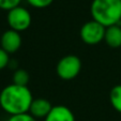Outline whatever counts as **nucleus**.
<instances>
[{
    "label": "nucleus",
    "instance_id": "7ed1b4c3",
    "mask_svg": "<svg viewBox=\"0 0 121 121\" xmlns=\"http://www.w3.org/2000/svg\"><path fill=\"white\" fill-rule=\"evenodd\" d=\"M82 71V61L75 55H68L58 61L56 73L63 80H72L78 76Z\"/></svg>",
    "mask_w": 121,
    "mask_h": 121
},
{
    "label": "nucleus",
    "instance_id": "f03ea898",
    "mask_svg": "<svg viewBox=\"0 0 121 121\" xmlns=\"http://www.w3.org/2000/svg\"><path fill=\"white\" fill-rule=\"evenodd\" d=\"M90 13L93 21L106 28L119 25L121 21V0H93Z\"/></svg>",
    "mask_w": 121,
    "mask_h": 121
},
{
    "label": "nucleus",
    "instance_id": "9b49d317",
    "mask_svg": "<svg viewBox=\"0 0 121 121\" xmlns=\"http://www.w3.org/2000/svg\"><path fill=\"white\" fill-rule=\"evenodd\" d=\"M29 79L30 77L28 72L23 70V69L16 70L13 74V84L18 85V86H27Z\"/></svg>",
    "mask_w": 121,
    "mask_h": 121
},
{
    "label": "nucleus",
    "instance_id": "9d476101",
    "mask_svg": "<svg viewBox=\"0 0 121 121\" xmlns=\"http://www.w3.org/2000/svg\"><path fill=\"white\" fill-rule=\"evenodd\" d=\"M109 101L115 110L121 114V85H116L109 93Z\"/></svg>",
    "mask_w": 121,
    "mask_h": 121
},
{
    "label": "nucleus",
    "instance_id": "0eeeda50",
    "mask_svg": "<svg viewBox=\"0 0 121 121\" xmlns=\"http://www.w3.org/2000/svg\"><path fill=\"white\" fill-rule=\"evenodd\" d=\"M53 107L54 106L52 105V103L48 100H46V99H43V98L33 99L29 108V114L31 116H33L35 119L37 118L45 119Z\"/></svg>",
    "mask_w": 121,
    "mask_h": 121
},
{
    "label": "nucleus",
    "instance_id": "39448f33",
    "mask_svg": "<svg viewBox=\"0 0 121 121\" xmlns=\"http://www.w3.org/2000/svg\"><path fill=\"white\" fill-rule=\"evenodd\" d=\"M7 22L10 26V29L17 32L25 31L31 25V14L27 9L18 5L8 12Z\"/></svg>",
    "mask_w": 121,
    "mask_h": 121
},
{
    "label": "nucleus",
    "instance_id": "6e6552de",
    "mask_svg": "<svg viewBox=\"0 0 121 121\" xmlns=\"http://www.w3.org/2000/svg\"><path fill=\"white\" fill-rule=\"evenodd\" d=\"M44 121H75V116L66 106L56 105L52 108Z\"/></svg>",
    "mask_w": 121,
    "mask_h": 121
},
{
    "label": "nucleus",
    "instance_id": "1a4fd4ad",
    "mask_svg": "<svg viewBox=\"0 0 121 121\" xmlns=\"http://www.w3.org/2000/svg\"><path fill=\"white\" fill-rule=\"evenodd\" d=\"M104 41L112 48L120 47L121 46V27L120 26L114 25L106 28Z\"/></svg>",
    "mask_w": 121,
    "mask_h": 121
},
{
    "label": "nucleus",
    "instance_id": "20e7f679",
    "mask_svg": "<svg viewBox=\"0 0 121 121\" xmlns=\"http://www.w3.org/2000/svg\"><path fill=\"white\" fill-rule=\"evenodd\" d=\"M106 27L95 21H89L85 23L80 28V39L87 45H96L104 41Z\"/></svg>",
    "mask_w": 121,
    "mask_h": 121
},
{
    "label": "nucleus",
    "instance_id": "2eb2a0df",
    "mask_svg": "<svg viewBox=\"0 0 121 121\" xmlns=\"http://www.w3.org/2000/svg\"><path fill=\"white\" fill-rule=\"evenodd\" d=\"M10 62V55L0 47V71L7 68Z\"/></svg>",
    "mask_w": 121,
    "mask_h": 121
},
{
    "label": "nucleus",
    "instance_id": "f257e3e1",
    "mask_svg": "<svg viewBox=\"0 0 121 121\" xmlns=\"http://www.w3.org/2000/svg\"><path fill=\"white\" fill-rule=\"evenodd\" d=\"M33 96L27 86L8 85L0 92V106L10 116L29 112Z\"/></svg>",
    "mask_w": 121,
    "mask_h": 121
},
{
    "label": "nucleus",
    "instance_id": "f8f14e48",
    "mask_svg": "<svg viewBox=\"0 0 121 121\" xmlns=\"http://www.w3.org/2000/svg\"><path fill=\"white\" fill-rule=\"evenodd\" d=\"M22 0H0V9L9 12L10 10L18 7Z\"/></svg>",
    "mask_w": 121,
    "mask_h": 121
},
{
    "label": "nucleus",
    "instance_id": "4468645a",
    "mask_svg": "<svg viewBox=\"0 0 121 121\" xmlns=\"http://www.w3.org/2000/svg\"><path fill=\"white\" fill-rule=\"evenodd\" d=\"M8 121H37L33 116L29 114V112H25V114H19V115H14L9 118Z\"/></svg>",
    "mask_w": 121,
    "mask_h": 121
},
{
    "label": "nucleus",
    "instance_id": "423d86ee",
    "mask_svg": "<svg viewBox=\"0 0 121 121\" xmlns=\"http://www.w3.org/2000/svg\"><path fill=\"white\" fill-rule=\"evenodd\" d=\"M0 43H1V48L10 55V54L16 53L21 48L23 40L19 32L9 29L2 33Z\"/></svg>",
    "mask_w": 121,
    "mask_h": 121
},
{
    "label": "nucleus",
    "instance_id": "ddd939ff",
    "mask_svg": "<svg viewBox=\"0 0 121 121\" xmlns=\"http://www.w3.org/2000/svg\"><path fill=\"white\" fill-rule=\"evenodd\" d=\"M54 0H27L31 7L37 8V9H44V8L49 7L53 3Z\"/></svg>",
    "mask_w": 121,
    "mask_h": 121
}]
</instances>
